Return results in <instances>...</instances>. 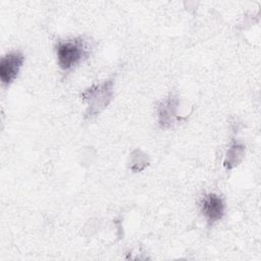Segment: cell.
Masks as SVG:
<instances>
[{
    "instance_id": "3957f363",
    "label": "cell",
    "mask_w": 261,
    "mask_h": 261,
    "mask_svg": "<svg viewBox=\"0 0 261 261\" xmlns=\"http://www.w3.org/2000/svg\"><path fill=\"white\" fill-rule=\"evenodd\" d=\"M24 63V55L19 51H10L0 60V81L4 87H9L18 76Z\"/></svg>"
},
{
    "instance_id": "277c9868",
    "label": "cell",
    "mask_w": 261,
    "mask_h": 261,
    "mask_svg": "<svg viewBox=\"0 0 261 261\" xmlns=\"http://www.w3.org/2000/svg\"><path fill=\"white\" fill-rule=\"evenodd\" d=\"M200 209L208 224L213 225L223 217L225 204L220 196L216 194H207L200 202Z\"/></svg>"
},
{
    "instance_id": "8992f818",
    "label": "cell",
    "mask_w": 261,
    "mask_h": 261,
    "mask_svg": "<svg viewBox=\"0 0 261 261\" xmlns=\"http://www.w3.org/2000/svg\"><path fill=\"white\" fill-rule=\"evenodd\" d=\"M245 154V147L239 143L232 144L229 149L227 150L225 160H224V166L226 169H231L234 166H237L243 159Z\"/></svg>"
},
{
    "instance_id": "5b68a950",
    "label": "cell",
    "mask_w": 261,
    "mask_h": 261,
    "mask_svg": "<svg viewBox=\"0 0 261 261\" xmlns=\"http://www.w3.org/2000/svg\"><path fill=\"white\" fill-rule=\"evenodd\" d=\"M179 119L177 114V99L176 97H168L158 107V121L162 127L171 126L175 120Z\"/></svg>"
},
{
    "instance_id": "6da1fadb",
    "label": "cell",
    "mask_w": 261,
    "mask_h": 261,
    "mask_svg": "<svg viewBox=\"0 0 261 261\" xmlns=\"http://www.w3.org/2000/svg\"><path fill=\"white\" fill-rule=\"evenodd\" d=\"M90 44L82 37L58 41L55 45L57 63L63 71H70L90 55Z\"/></svg>"
},
{
    "instance_id": "7a4b0ae2",
    "label": "cell",
    "mask_w": 261,
    "mask_h": 261,
    "mask_svg": "<svg viewBox=\"0 0 261 261\" xmlns=\"http://www.w3.org/2000/svg\"><path fill=\"white\" fill-rule=\"evenodd\" d=\"M114 95V80L109 79L102 83L92 85L81 95L82 100L87 104L86 118H93L100 114L112 101Z\"/></svg>"
}]
</instances>
